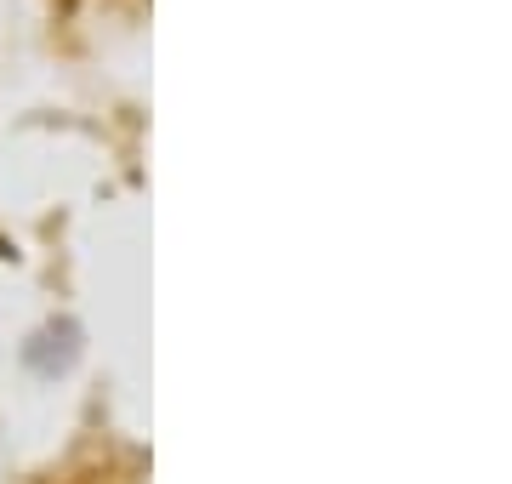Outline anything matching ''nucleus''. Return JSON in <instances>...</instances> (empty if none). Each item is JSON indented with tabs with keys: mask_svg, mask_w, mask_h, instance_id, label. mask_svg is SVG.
I'll list each match as a JSON object with an SVG mask.
<instances>
[]
</instances>
